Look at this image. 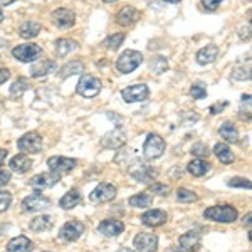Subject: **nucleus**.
I'll return each mask as SVG.
<instances>
[{"instance_id": "nucleus-38", "label": "nucleus", "mask_w": 252, "mask_h": 252, "mask_svg": "<svg viewBox=\"0 0 252 252\" xmlns=\"http://www.w3.org/2000/svg\"><path fill=\"white\" fill-rule=\"evenodd\" d=\"M227 185H229V187H235V189H247V190H251V187H252L249 178H242V177L230 178V180L227 182Z\"/></svg>"}, {"instance_id": "nucleus-1", "label": "nucleus", "mask_w": 252, "mask_h": 252, "mask_svg": "<svg viewBox=\"0 0 252 252\" xmlns=\"http://www.w3.org/2000/svg\"><path fill=\"white\" fill-rule=\"evenodd\" d=\"M237 209L232 205H215L209 207L204 212V217L214 222H220V223H230L237 219Z\"/></svg>"}, {"instance_id": "nucleus-19", "label": "nucleus", "mask_w": 252, "mask_h": 252, "mask_svg": "<svg viewBox=\"0 0 252 252\" xmlns=\"http://www.w3.org/2000/svg\"><path fill=\"white\" fill-rule=\"evenodd\" d=\"M97 230L106 237H116L125 230V223L121 220H103L97 225Z\"/></svg>"}, {"instance_id": "nucleus-5", "label": "nucleus", "mask_w": 252, "mask_h": 252, "mask_svg": "<svg viewBox=\"0 0 252 252\" xmlns=\"http://www.w3.org/2000/svg\"><path fill=\"white\" fill-rule=\"evenodd\" d=\"M78 161L74 158H67V157H51L47 160V166L52 173L56 175H66V173H71L72 170L76 168Z\"/></svg>"}, {"instance_id": "nucleus-10", "label": "nucleus", "mask_w": 252, "mask_h": 252, "mask_svg": "<svg viewBox=\"0 0 252 252\" xmlns=\"http://www.w3.org/2000/svg\"><path fill=\"white\" fill-rule=\"evenodd\" d=\"M84 234V223L79 220H69L61 227L59 230V237L64 239L67 242H74L78 241L81 235Z\"/></svg>"}, {"instance_id": "nucleus-45", "label": "nucleus", "mask_w": 252, "mask_h": 252, "mask_svg": "<svg viewBox=\"0 0 252 252\" xmlns=\"http://www.w3.org/2000/svg\"><path fill=\"white\" fill-rule=\"evenodd\" d=\"M227 101H222V103H215V104H212L210 106V115H219V113H222L223 109L227 108Z\"/></svg>"}, {"instance_id": "nucleus-18", "label": "nucleus", "mask_w": 252, "mask_h": 252, "mask_svg": "<svg viewBox=\"0 0 252 252\" xmlns=\"http://www.w3.org/2000/svg\"><path fill=\"white\" fill-rule=\"evenodd\" d=\"M166 219H168V215L163 210H148L141 215V222L146 227H160L166 222Z\"/></svg>"}, {"instance_id": "nucleus-40", "label": "nucleus", "mask_w": 252, "mask_h": 252, "mask_svg": "<svg viewBox=\"0 0 252 252\" xmlns=\"http://www.w3.org/2000/svg\"><path fill=\"white\" fill-rule=\"evenodd\" d=\"M190 94H192L193 99H204L207 96V89L204 84H193V86L190 88Z\"/></svg>"}, {"instance_id": "nucleus-12", "label": "nucleus", "mask_w": 252, "mask_h": 252, "mask_svg": "<svg viewBox=\"0 0 252 252\" xmlns=\"http://www.w3.org/2000/svg\"><path fill=\"white\" fill-rule=\"evenodd\" d=\"M49 207H51V200L42 197L39 192H35L31 197H26L22 202L24 212H40V210H46Z\"/></svg>"}, {"instance_id": "nucleus-32", "label": "nucleus", "mask_w": 252, "mask_h": 252, "mask_svg": "<svg viewBox=\"0 0 252 252\" xmlns=\"http://www.w3.org/2000/svg\"><path fill=\"white\" fill-rule=\"evenodd\" d=\"M81 72H84V64L81 61H71L61 67V78H69V76L81 74Z\"/></svg>"}, {"instance_id": "nucleus-27", "label": "nucleus", "mask_w": 252, "mask_h": 252, "mask_svg": "<svg viewBox=\"0 0 252 252\" xmlns=\"http://www.w3.org/2000/svg\"><path fill=\"white\" fill-rule=\"evenodd\" d=\"M214 153H215V157L219 158V161H222V163H232L234 161V153H232V150L229 148V145H225V143H217L214 146Z\"/></svg>"}, {"instance_id": "nucleus-30", "label": "nucleus", "mask_w": 252, "mask_h": 252, "mask_svg": "<svg viewBox=\"0 0 252 252\" xmlns=\"http://www.w3.org/2000/svg\"><path fill=\"white\" fill-rule=\"evenodd\" d=\"M210 170V163L202 158H197V160L190 161L189 163V172L193 175V177H204L205 173H209Z\"/></svg>"}, {"instance_id": "nucleus-44", "label": "nucleus", "mask_w": 252, "mask_h": 252, "mask_svg": "<svg viewBox=\"0 0 252 252\" xmlns=\"http://www.w3.org/2000/svg\"><path fill=\"white\" fill-rule=\"evenodd\" d=\"M222 2H223V0H202V5H204L205 10L214 12V10H217L219 7H220Z\"/></svg>"}, {"instance_id": "nucleus-16", "label": "nucleus", "mask_w": 252, "mask_h": 252, "mask_svg": "<svg viewBox=\"0 0 252 252\" xmlns=\"http://www.w3.org/2000/svg\"><path fill=\"white\" fill-rule=\"evenodd\" d=\"M56 69H58V64H56V61L42 59V61L35 63L34 66L31 67V76H32V78H44V76L54 72Z\"/></svg>"}, {"instance_id": "nucleus-51", "label": "nucleus", "mask_w": 252, "mask_h": 252, "mask_svg": "<svg viewBox=\"0 0 252 252\" xmlns=\"http://www.w3.org/2000/svg\"><path fill=\"white\" fill-rule=\"evenodd\" d=\"M166 252H185L184 249H180V247H172V249H168Z\"/></svg>"}, {"instance_id": "nucleus-34", "label": "nucleus", "mask_w": 252, "mask_h": 252, "mask_svg": "<svg viewBox=\"0 0 252 252\" xmlns=\"http://www.w3.org/2000/svg\"><path fill=\"white\" fill-rule=\"evenodd\" d=\"M166 69H168V61H166L163 56H157V58H153L150 61V71H152L153 74L160 76V74H163Z\"/></svg>"}, {"instance_id": "nucleus-29", "label": "nucleus", "mask_w": 252, "mask_h": 252, "mask_svg": "<svg viewBox=\"0 0 252 252\" xmlns=\"http://www.w3.org/2000/svg\"><path fill=\"white\" fill-rule=\"evenodd\" d=\"M52 217L51 215H40V217H35L34 220H31V230L34 232H44V230L52 229Z\"/></svg>"}, {"instance_id": "nucleus-23", "label": "nucleus", "mask_w": 252, "mask_h": 252, "mask_svg": "<svg viewBox=\"0 0 252 252\" xmlns=\"http://www.w3.org/2000/svg\"><path fill=\"white\" fill-rule=\"evenodd\" d=\"M10 168L15 173H26L32 168V160L26 153H20V155H15L10 160Z\"/></svg>"}, {"instance_id": "nucleus-3", "label": "nucleus", "mask_w": 252, "mask_h": 252, "mask_svg": "<svg viewBox=\"0 0 252 252\" xmlns=\"http://www.w3.org/2000/svg\"><path fill=\"white\" fill-rule=\"evenodd\" d=\"M165 148H166V145H165L163 138L160 135H157V133H150L145 140L143 153L150 160H157V158H160L165 153Z\"/></svg>"}, {"instance_id": "nucleus-46", "label": "nucleus", "mask_w": 252, "mask_h": 252, "mask_svg": "<svg viewBox=\"0 0 252 252\" xmlns=\"http://www.w3.org/2000/svg\"><path fill=\"white\" fill-rule=\"evenodd\" d=\"M239 37L242 40H251V22H247L246 26L241 27V32H239Z\"/></svg>"}, {"instance_id": "nucleus-47", "label": "nucleus", "mask_w": 252, "mask_h": 252, "mask_svg": "<svg viewBox=\"0 0 252 252\" xmlns=\"http://www.w3.org/2000/svg\"><path fill=\"white\" fill-rule=\"evenodd\" d=\"M9 182H10V172H9V170L0 168V187L7 185Z\"/></svg>"}, {"instance_id": "nucleus-17", "label": "nucleus", "mask_w": 252, "mask_h": 252, "mask_svg": "<svg viewBox=\"0 0 252 252\" xmlns=\"http://www.w3.org/2000/svg\"><path fill=\"white\" fill-rule=\"evenodd\" d=\"M138 19H140V12L131 5H125L123 9L116 14V22L123 27L131 26V24H135Z\"/></svg>"}, {"instance_id": "nucleus-50", "label": "nucleus", "mask_w": 252, "mask_h": 252, "mask_svg": "<svg viewBox=\"0 0 252 252\" xmlns=\"http://www.w3.org/2000/svg\"><path fill=\"white\" fill-rule=\"evenodd\" d=\"M15 0H0V5H10V3H14Z\"/></svg>"}, {"instance_id": "nucleus-26", "label": "nucleus", "mask_w": 252, "mask_h": 252, "mask_svg": "<svg viewBox=\"0 0 252 252\" xmlns=\"http://www.w3.org/2000/svg\"><path fill=\"white\" fill-rule=\"evenodd\" d=\"M79 202H81L79 190L72 189V190H69V192L59 200V207H63L64 210H69V209H74V207L78 205Z\"/></svg>"}, {"instance_id": "nucleus-7", "label": "nucleus", "mask_w": 252, "mask_h": 252, "mask_svg": "<svg viewBox=\"0 0 252 252\" xmlns=\"http://www.w3.org/2000/svg\"><path fill=\"white\" fill-rule=\"evenodd\" d=\"M42 54V49H40L37 44H22V46H17L12 49V56L15 59H19L20 63H32Z\"/></svg>"}, {"instance_id": "nucleus-24", "label": "nucleus", "mask_w": 252, "mask_h": 252, "mask_svg": "<svg viewBox=\"0 0 252 252\" xmlns=\"http://www.w3.org/2000/svg\"><path fill=\"white\" fill-rule=\"evenodd\" d=\"M217 58H219V47L217 46H205L204 49H200V51L197 52V63L202 64V66L212 64Z\"/></svg>"}, {"instance_id": "nucleus-22", "label": "nucleus", "mask_w": 252, "mask_h": 252, "mask_svg": "<svg viewBox=\"0 0 252 252\" xmlns=\"http://www.w3.org/2000/svg\"><path fill=\"white\" fill-rule=\"evenodd\" d=\"M32 249H34V244H32L31 239H27L26 235L14 237L7 244V252H31Z\"/></svg>"}, {"instance_id": "nucleus-33", "label": "nucleus", "mask_w": 252, "mask_h": 252, "mask_svg": "<svg viewBox=\"0 0 252 252\" xmlns=\"http://www.w3.org/2000/svg\"><path fill=\"white\" fill-rule=\"evenodd\" d=\"M129 205L135 207V209H146L153 204V197L150 193H138V195H133L129 197Z\"/></svg>"}, {"instance_id": "nucleus-28", "label": "nucleus", "mask_w": 252, "mask_h": 252, "mask_svg": "<svg viewBox=\"0 0 252 252\" xmlns=\"http://www.w3.org/2000/svg\"><path fill=\"white\" fill-rule=\"evenodd\" d=\"M219 133H220V136L225 141H229V143H237L239 141V131L230 121H225V123L219 128Z\"/></svg>"}, {"instance_id": "nucleus-39", "label": "nucleus", "mask_w": 252, "mask_h": 252, "mask_svg": "<svg viewBox=\"0 0 252 252\" xmlns=\"http://www.w3.org/2000/svg\"><path fill=\"white\" fill-rule=\"evenodd\" d=\"M232 79L235 81H249L251 79V69L249 67H235L232 71Z\"/></svg>"}, {"instance_id": "nucleus-35", "label": "nucleus", "mask_w": 252, "mask_h": 252, "mask_svg": "<svg viewBox=\"0 0 252 252\" xmlns=\"http://www.w3.org/2000/svg\"><path fill=\"white\" fill-rule=\"evenodd\" d=\"M125 37H126L125 32H116V34H111L106 40H104L103 46L106 47L108 51H116V49L120 47L121 44H123Z\"/></svg>"}, {"instance_id": "nucleus-2", "label": "nucleus", "mask_w": 252, "mask_h": 252, "mask_svg": "<svg viewBox=\"0 0 252 252\" xmlns=\"http://www.w3.org/2000/svg\"><path fill=\"white\" fill-rule=\"evenodd\" d=\"M141 63H143V54L138 51L128 49V51H125L123 54L116 59V69L120 72H123V74H129V72L135 71L138 66H141Z\"/></svg>"}, {"instance_id": "nucleus-52", "label": "nucleus", "mask_w": 252, "mask_h": 252, "mask_svg": "<svg viewBox=\"0 0 252 252\" xmlns=\"http://www.w3.org/2000/svg\"><path fill=\"white\" fill-rule=\"evenodd\" d=\"M163 2H166V3H178L180 0H163Z\"/></svg>"}, {"instance_id": "nucleus-54", "label": "nucleus", "mask_w": 252, "mask_h": 252, "mask_svg": "<svg viewBox=\"0 0 252 252\" xmlns=\"http://www.w3.org/2000/svg\"><path fill=\"white\" fill-rule=\"evenodd\" d=\"M103 2H106V3H111V2H118V0H103Z\"/></svg>"}, {"instance_id": "nucleus-36", "label": "nucleus", "mask_w": 252, "mask_h": 252, "mask_svg": "<svg viewBox=\"0 0 252 252\" xmlns=\"http://www.w3.org/2000/svg\"><path fill=\"white\" fill-rule=\"evenodd\" d=\"M29 89V81H27L26 78H19L17 81H15L14 84L10 86V96L15 97V96H22L24 93Z\"/></svg>"}, {"instance_id": "nucleus-53", "label": "nucleus", "mask_w": 252, "mask_h": 252, "mask_svg": "<svg viewBox=\"0 0 252 252\" xmlns=\"http://www.w3.org/2000/svg\"><path fill=\"white\" fill-rule=\"evenodd\" d=\"M3 20V12H2V9H0V22Z\"/></svg>"}, {"instance_id": "nucleus-31", "label": "nucleus", "mask_w": 252, "mask_h": 252, "mask_svg": "<svg viewBox=\"0 0 252 252\" xmlns=\"http://www.w3.org/2000/svg\"><path fill=\"white\" fill-rule=\"evenodd\" d=\"M76 49H78V42L72 39H59L56 42V52H58L59 58H64V56H67L69 52L76 51Z\"/></svg>"}, {"instance_id": "nucleus-15", "label": "nucleus", "mask_w": 252, "mask_h": 252, "mask_svg": "<svg viewBox=\"0 0 252 252\" xmlns=\"http://www.w3.org/2000/svg\"><path fill=\"white\" fill-rule=\"evenodd\" d=\"M129 173L133 175V178H136L138 182H141V184L155 180V177H157L155 170H152L148 165L141 163V161H138V165L131 166V168H129Z\"/></svg>"}, {"instance_id": "nucleus-42", "label": "nucleus", "mask_w": 252, "mask_h": 252, "mask_svg": "<svg viewBox=\"0 0 252 252\" xmlns=\"http://www.w3.org/2000/svg\"><path fill=\"white\" fill-rule=\"evenodd\" d=\"M12 204V195L9 192H0V212H5Z\"/></svg>"}, {"instance_id": "nucleus-11", "label": "nucleus", "mask_w": 252, "mask_h": 252, "mask_svg": "<svg viewBox=\"0 0 252 252\" xmlns=\"http://www.w3.org/2000/svg\"><path fill=\"white\" fill-rule=\"evenodd\" d=\"M133 246L136 252H155L158 247V237L155 234L140 232L133 239Z\"/></svg>"}, {"instance_id": "nucleus-6", "label": "nucleus", "mask_w": 252, "mask_h": 252, "mask_svg": "<svg viewBox=\"0 0 252 252\" xmlns=\"http://www.w3.org/2000/svg\"><path fill=\"white\" fill-rule=\"evenodd\" d=\"M17 148L22 153H39L42 150V138L35 131L26 133L24 136L19 138Z\"/></svg>"}, {"instance_id": "nucleus-43", "label": "nucleus", "mask_w": 252, "mask_h": 252, "mask_svg": "<svg viewBox=\"0 0 252 252\" xmlns=\"http://www.w3.org/2000/svg\"><path fill=\"white\" fill-rule=\"evenodd\" d=\"M192 155H197V157H207L209 155V148L204 145V143H197L192 146Z\"/></svg>"}, {"instance_id": "nucleus-13", "label": "nucleus", "mask_w": 252, "mask_h": 252, "mask_svg": "<svg viewBox=\"0 0 252 252\" xmlns=\"http://www.w3.org/2000/svg\"><path fill=\"white\" fill-rule=\"evenodd\" d=\"M61 180L59 175L49 172V173H39L35 175V177L31 178L29 185L32 187V189H35L39 192V190H44V189H51V187H54L58 182Z\"/></svg>"}, {"instance_id": "nucleus-9", "label": "nucleus", "mask_w": 252, "mask_h": 252, "mask_svg": "<svg viewBox=\"0 0 252 252\" xmlns=\"http://www.w3.org/2000/svg\"><path fill=\"white\" fill-rule=\"evenodd\" d=\"M116 197V187L111 184H99L89 195L91 202L94 204H104V202H111Z\"/></svg>"}, {"instance_id": "nucleus-41", "label": "nucleus", "mask_w": 252, "mask_h": 252, "mask_svg": "<svg viewBox=\"0 0 252 252\" xmlns=\"http://www.w3.org/2000/svg\"><path fill=\"white\" fill-rule=\"evenodd\" d=\"M168 190H170V187L165 184H160V182H155L153 185H150V192L158 193V195H161V197H166Z\"/></svg>"}, {"instance_id": "nucleus-48", "label": "nucleus", "mask_w": 252, "mask_h": 252, "mask_svg": "<svg viewBox=\"0 0 252 252\" xmlns=\"http://www.w3.org/2000/svg\"><path fill=\"white\" fill-rule=\"evenodd\" d=\"M9 78H10V71H9V69H0V84H3Z\"/></svg>"}, {"instance_id": "nucleus-14", "label": "nucleus", "mask_w": 252, "mask_h": 252, "mask_svg": "<svg viewBox=\"0 0 252 252\" xmlns=\"http://www.w3.org/2000/svg\"><path fill=\"white\" fill-rule=\"evenodd\" d=\"M51 19H52V24H54V26L66 29V27L74 26L76 14L72 10H69V9H56V10H52Z\"/></svg>"}, {"instance_id": "nucleus-21", "label": "nucleus", "mask_w": 252, "mask_h": 252, "mask_svg": "<svg viewBox=\"0 0 252 252\" xmlns=\"http://www.w3.org/2000/svg\"><path fill=\"white\" fill-rule=\"evenodd\" d=\"M178 244H180V249L184 251H198V247H200V234L195 232V230H190V232L182 235Z\"/></svg>"}, {"instance_id": "nucleus-8", "label": "nucleus", "mask_w": 252, "mask_h": 252, "mask_svg": "<svg viewBox=\"0 0 252 252\" xmlns=\"http://www.w3.org/2000/svg\"><path fill=\"white\" fill-rule=\"evenodd\" d=\"M121 96L126 103H141V101L148 99L150 89L146 84H133V86L125 88L121 91Z\"/></svg>"}, {"instance_id": "nucleus-49", "label": "nucleus", "mask_w": 252, "mask_h": 252, "mask_svg": "<svg viewBox=\"0 0 252 252\" xmlns=\"http://www.w3.org/2000/svg\"><path fill=\"white\" fill-rule=\"evenodd\" d=\"M5 158H7V150H2V148H0V166L3 165V161H5Z\"/></svg>"}, {"instance_id": "nucleus-4", "label": "nucleus", "mask_w": 252, "mask_h": 252, "mask_svg": "<svg viewBox=\"0 0 252 252\" xmlns=\"http://www.w3.org/2000/svg\"><path fill=\"white\" fill-rule=\"evenodd\" d=\"M76 91L83 97H94L101 93V81L91 74H84L81 76L78 86H76Z\"/></svg>"}, {"instance_id": "nucleus-37", "label": "nucleus", "mask_w": 252, "mask_h": 252, "mask_svg": "<svg viewBox=\"0 0 252 252\" xmlns=\"http://www.w3.org/2000/svg\"><path fill=\"white\" fill-rule=\"evenodd\" d=\"M177 200L182 202V204H190V202H197L198 195L192 192L189 189H178L177 190Z\"/></svg>"}, {"instance_id": "nucleus-25", "label": "nucleus", "mask_w": 252, "mask_h": 252, "mask_svg": "<svg viewBox=\"0 0 252 252\" xmlns=\"http://www.w3.org/2000/svg\"><path fill=\"white\" fill-rule=\"evenodd\" d=\"M40 29H42V26H40L39 22H35V20H27V22H24L22 26H20L19 35L22 39H34L39 35Z\"/></svg>"}, {"instance_id": "nucleus-20", "label": "nucleus", "mask_w": 252, "mask_h": 252, "mask_svg": "<svg viewBox=\"0 0 252 252\" xmlns=\"http://www.w3.org/2000/svg\"><path fill=\"white\" fill-rule=\"evenodd\" d=\"M103 146L104 148H120L126 143V133L121 128H116L115 131H111L109 135L103 138Z\"/></svg>"}]
</instances>
